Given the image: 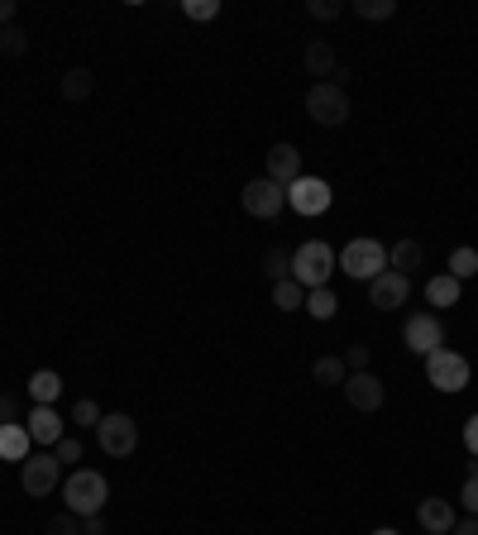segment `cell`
Masks as SVG:
<instances>
[{
    "mask_svg": "<svg viewBox=\"0 0 478 535\" xmlns=\"http://www.w3.org/2000/svg\"><path fill=\"white\" fill-rule=\"evenodd\" d=\"M302 177V153L292 149V144H273L268 149V182H278V187H292Z\"/></svg>",
    "mask_w": 478,
    "mask_h": 535,
    "instance_id": "14",
    "label": "cell"
},
{
    "mask_svg": "<svg viewBox=\"0 0 478 535\" xmlns=\"http://www.w3.org/2000/svg\"><path fill=\"white\" fill-rule=\"evenodd\" d=\"M340 359H345L349 373H364V368H369V359H373V349H369V344H349Z\"/></svg>",
    "mask_w": 478,
    "mask_h": 535,
    "instance_id": "35",
    "label": "cell"
},
{
    "mask_svg": "<svg viewBox=\"0 0 478 535\" xmlns=\"http://www.w3.org/2000/svg\"><path fill=\"white\" fill-rule=\"evenodd\" d=\"M29 450H34V440H29V430H24L20 421L0 426V459H15V464H24V459H29Z\"/></svg>",
    "mask_w": 478,
    "mask_h": 535,
    "instance_id": "16",
    "label": "cell"
},
{
    "mask_svg": "<svg viewBox=\"0 0 478 535\" xmlns=\"http://www.w3.org/2000/svg\"><path fill=\"white\" fill-rule=\"evenodd\" d=\"M335 249H330L326 239H306L302 249L292 254V282H302L306 292L311 287H330V273H335Z\"/></svg>",
    "mask_w": 478,
    "mask_h": 535,
    "instance_id": "2",
    "label": "cell"
},
{
    "mask_svg": "<svg viewBox=\"0 0 478 535\" xmlns=\"http://www.w3.org/2000/svg\"><path fill=\"white\" fill-rule=\"evenodd\" d=\"M96 445H101L110 459H130V454L139 450V421L125 416V411L101 416V426H96Z\"/></svg>",
    "mask_w": 478,
    "mask_h": 535,
    "instance_id": "7",
    "label": "cell"
},
{
    "mask_svg": "<svg viewBox=\"0 0 478 535\" xmlns=\"http://www.w3.org/2000/svg\"><path fill=\"white\" fill-rule=\"evenodd\" d=\"M239 201H244V211L254 215V220H278L283 206H287V192L278 187V182H268V177H254Z\"/></svg>",
    "mask_w": 478,
    "mask_h": 535,
    "instance_id": "10",
    "label": "cell"
},
{
    "mask_svg": "<svg viewBox=\"0 0 478 535\" xmlns=\"http://www.w3.org/2000/svg\"><path fill=\"white\" fill-rule=\"evenodd\" d=\"M29 397H34V407H53V402L63 397V378H58L53 368H39V373L29 378Z\"/></svg>",
    "mask_w": 478,
    "mask_h": 535,
    "instance_id": "18",
    "label": "cell"
},
{
    "mask_svg": "<svg viewBox=\"0 0 478 535\" xmlns=\"http://www.w3.org/2000/svg\"><path fill=\"white\" fill-rule=\"evenodd\" d=\"M464 450L478 459V416H469V426H464Z\"/></svg>",
    "mask_w": 478,
    "mask_h": 535,
    "instance_id": "37",
    "label": "cell"
},
{
    "mask_svg": "<svg viewBox=\"0 0 478 535\" xmlns=\"http://www.w3.org/2000/svg\"><path fill=\"white\" fill-rule=\"evenodd\" d=\"M306 316H316V321H335V311H340V297L330 292V287H311L306 292Z\"/></svg>",
    "mask_w": 478,
    "mask_h": 535,
    "instance_id": "22",
    "label": "cell"
},
{
    "mask_svg": "<svg viewBox=\"0 0 478 535\" xmlns=\"http://www.w3.org/2000/svg\"><path fill=\"white\" fill-rule=\"evenodd\" d=\"M426 301H431V306H455V301H459V278H450V273H435V278L426 282Z\"/></svg>",
    "mask_w": 478,
    "mask_h": 535,
    "instance_id": "23",
    "label": "cell"
},
{
    "mask_svg": "<svg viewBox=\"0 0 478 535\" xmlns=\"http://www.w3.org/2000/svg\"><path fill=\"white\" fill-rule=\"evenodd\" d=\"M416 521H421V531L426 535H450L459 516H455V507H450L445 497H426V502L416 507Z\"/></svg>",
    "mask_w": 478,
    "mask_h": 535,
    "instance_id": "15",
    "label": "cell"
},
{
    "mask_svg": "<svg viewBox=\"0 0 478 535\" xmlns=\"http://www.w3.org/2000/svg\"><path fill=\"white\" fill-rule=\"evenodd\" d=\"M82 535H106V516H82Z\"/></svg>",
    "mask_w": 478,
    "mask_h": 535,
    "instance_id": "38",
    "label": "cell"
},
{
    "mask_svg": "<svg viewBox=\"0 0 478 535\" xmlns=\"http://www.w3.org/2000/svg\"><path fill=\"white\" fill-rule=\"evenodd\" d=\"M335 268L354 282H373L388 268V249L378 239H349L345 249H340V258H335Z\"/></svg>",
    "mask_w": 478,
    "mask_h": 535,
    "instance_id": "3",
    "label": "cell"
},
{
    "mask_svg": "<svg viewBox=\"0 0 478 535\" xmlns=\"http://www.w3.org/2000/svg\"><path fill=\"white\" fill-rule=\"evenodd\" d=\"M402 344L412 349V354H435V349H445V325H440V316H431V311H416V316H407V325H402Z\"/></svg>",
    "mask_w": 478,
    "mask_h": 535,
    "instance_id": "8",
    "label": "cell"
},
{
    "mask_svg": "<svg viewBox=\"0 0 478 535\" xmlns=\"http://www.w3.org/2000/svg\"><path fill=\"white\" fill-rule=\"evenodd\" d=\"M15 24V0H0V29Z\"/></svg>",
    "mask_w": 478,
    "mask_h": 535,
    "instance_id": "40",
    "label": "cell"
},
{
    "mask_svg": "<svg viewBox=\"0 0 478 535\" xmlns=\"http://www.w3.org/2000/svg\"><path fill=\"white\" fill-rule=\"evenodd\" d=\"M263 278L268 282L292 278V254H287V249H268V254H263Z\"/></svg>",
    "mask_w": 478,
    "mask_h": 535,
    "instance_id": "25",
    "label": "cell"
},
{
    "mask_svg": "<svg viewBox=\"0 0 478 535\" xmlns=\"http://www.w3.org/2000/svg\"><path fill=\"white\" fill-rule=\"evenodd\" d=\"M388 268L402 273V278H412L416 268H421V244H416V239H397L392 254H388Z\"/></svg>",
    "mask_w": 478,
    "mask_h": 535,
    "instance_id": "19",
    "label": "cell"
},
{
    "mask_svg": "<svg viewBox=\"0 0 478 535\" xmlns=\"http://www.w3.org/2000/svg\"><path fill=\"white\" fill-rule=\"evenodd\" d=\"M53 454H58V464H63V469H77V459H82V440H77V435H63V440L53 445Z\"/></svg>",
    "mask_w": 478,
    "mask_h": 535,
    "instance_id": "33",
    "label": "cell"
},
{
    "mask_svg": "<svg viewBox=\"0 0 478 535\" xmlns=\"http://www.w3.org/2000/svg\"><path fill=\"white\" fill-rule=\"evenodd\" d=\"M302 63H306V72H311V77H335V48H330V43H321V39H311L306 43V53H302Z\"/></svg>",
    "mask_w": 478,
    "mask_h": 535,
    "instance_id": "17",
    "label": "cell"
},
{
    "mask_svg": "<svg viewBox=\"0 0 478 535\" xmlns=\"http://www.w3.org/2000/svg\"><path fill=\"white\" fill-rule=\"evenodd\" d=\"M459 502H464V516H478V459H469V478H464Z\"/></svg>",
    "mask_w": 478,
    "mask_h": 535,
    "instance_id": "30",
    "label": "cell"
},
{
    "mask_svg": "<svg viewBox=\"0 0 478 535\" xmlns=\"http://www.w3.org/2000/svg\"><path fill=\"white\" fill-rule=\"evenodd\" d=\"M354 15H359V20H392V15H397V0H354Z\"/></svg>",
    "mask_w": 478,
    "mask_h": 535,
    "instance_id": "28",
    "label": "cell"
},
{
    "mask_svg": "<svg viewBox=\"0 0 478 535\" xmlns=\"http://www.w3.org/2000/svg\"><path fill=\"white\" fill-rule=\"evenodd\" d=\"M44 535H82V516H72V512H58V516H48Z\"/></svg>",
    "mask_w": 478,
    "mask_h": 535,
    "instance_id": "32",
    "label": "cell"
},
{
    "mask_svg": "<svg viewBox=\"0 0 478 535\" xmlns=\"http://www.w3.org/2000/svg\"><path fill=\"white\" fill-rule=\"evenodd\" d=\"M24 430H29V440H34V445H44V450H53V445L67 435L63 416H58L53 407H34L29 416H24Z\"/></svg>",
    "mask_w": 478,
    "mask_h": 535,
    "instance_id": "13",
    "label": "cell"
},
{
    "mask_svg": "<svg viewBox=\"0 0 478 535\" xmlns=\"http://www.w3.org/2000/svg\"><path fill=\"white\" fill-rule=\"evenodd\" d=\"M182 15L196 20V24H206V20H216L220 15V0H187V5H182Z\"/></svg>",
    "mask_w": 478,
    "mask_h": 535,
    "instance_id": "34",
    "label": "cell"
},
{
    "mask_svg": "<svg viewBox=\"0 0 478 535\" xmlns=\"http://www.w3.org/2000/svg\"><path fill=\"white\" fill-rule=\"evenodd\" d=\"M306 115L316 120V125H345L349 120V91L335 82H311V91H306Z\"/></svg>",
    "mask_w": 478,
    "mask_h": 535,
    "instance_id": "5",
    "label": "cell"
},
{
    "mask_svg": "<svg viewBox=\"0 0 478 535\" xmlns=\"http://www.w3.org/2000/svg\"><path fill=\"white\" fill-rule=\"evenodd\" d=\"M445 273H450V278H474L478 273V249H455V254H450V268H445Z\"/></svg>",
    "mask_w": 478,
    "mask_h": 535,
    "instance_id": "27",
    "label": "cell"
},
{
    "mask_svg": "<svg viewBox=\"0 0 478 535\" xmlns=\"http://www.w3.org/2000/svg\"><path fill=\"white\" fill-rule=\"evenodd\" d=\"M345 397L354 411H383V402H388V387H383V378H373L369 368L364 373H349L345 378Z\"/></svg>",
    "mask_w": 478,
    "mask_h": 535,
    "instance_id": "11",
    "label": "cell"
},
{
    "mask_svg": "<svg viewBox=\"0 0 478 535\" xmlns=\"http://www.w3.org/2000/svg\"><path fill=\"white\" fill-rule=\"evenodd\" d=\"M407 297H412V278H402V273H392V268H383V273L369 282V301L378 311H397V306H407Z\"/></svg>",
    "mask_w": 478,
    "mask_h": 535,
    "instance_id": "12",
    "label": "cell"
},
{
    "mask_svg": "<svg viewBox=\"0 0 478 535\" xmlns=\"http://www.w3.org/2000/svg\"><path fill=\"white\" fill-rule=\"evenodd\" d=\"M450 535H478V516H464V521H455V531Z\"/></svg>",
    "mask_w": 478,
    "mask_h": 535,
    "instance_id": "39",
    "label": "cell"
},
{
    "mask_svg": "<svg viewBox=\"0 0 478 535\" xmlns=\"http://www.w3.org/2000/svg\"><path fill=\"white\" fill-rule=\"evenodd\" d=\"M63 502H67V512H72V516H101V512H106V502H110L106 473L72 469L63 478Z\"/></svg>",
    "mask_w": 478,
    "mask_h": 535,
    "instance_id": "1",
    "label": "cell"
},
{
    "mask_svg": "<svg viewBox=\"0 0 478 535\" xmlns=\"http://www.w3.org/2000/svg\"><path fill=\"white\" fill-rule=\"evenodd\" d=\"M20 488L29 497H48L63 488V464H58V454L44 450V454H29L20 464Z\"/></svg>",
    "mask_w": 478,
    "mask_h": 535,
    "instance_id": "6",
    "label": "cell"
},
{
    "mask_svg": "<svg viewBox=\"0 0 478 535\" xmlns=\"http://www.w3.org/2000/svg\"><path fill=\"white\" fill-rule=\"evenodd\" d=\"M330 201H335V192H330V182H321V177H297L292 187H287V206L297 215H326Z\"/></svg>",
    "mask_w": 478,
    "mask_h": 535,
    "instance_id": "9",
    "label": "cell"
},
{
    "mask_svg": "<svg viewBox=\"0 0 478 535\" xmlns=\"http://www.w3.org/2000/svg\"><path fill=\"white\" fill-rule=\"evenodd\" d=\"M306 15H311V20H321V24H330V20H340V15H345V5H340V0H306Z\"/></svg>",
    "mask_w": 478,
    "mask_h": 535,
    "instance_id": "31",
    "label": "cell"
},
{
    "mask_svg": "<svg viewBox=\"0 0 478 535\" xmlns=\"http://www.w3.org/2000/svg\"><path fill=\"white\" fill-rule=\"evenodd\" d=\"M10 421H20V402L10 392H0V426H10Z\"/></svg>",
    "mask_w": 478,
    "mask_h": 535,
    "instance_id": "36",
    "label": "cell"
},
{
    "mask_svg": "<svg viewBox=\"0 0 478 535\" xmlns=\"http://www.w3.org/2000/svg\"><path fill=\"white\" fill-rule=\"evenodd\" d=\"M373 535H397V531H392V526H378V531H373Z\"/></svg>",
    "mask_w": 478,
    "mask_h": 535,
    "instance_id": "41",
    "label": "cell"
},
{
    "mask_svg": "<svg viewBox=\"0 0 478 535\" xmlns=\"http://www.w3.org/2000/svg\"><path fill=\"white\" fill-rule=\"evenodd\" d=\"M311 378H316V387H345L349 368H345L340 354H326V359H316V364H311Z\"/></svg>",
    "mask_w": 478,
    "mask_h": 535,
    "instance_id": "21",
    "label": "cell"
},
{
    "mask_svg": "<svg viewBox=\"0 0 478 535\" xmlns=\"http://www.w3.org/2000/svg\"><path fill=\"white\" fill-rule=\"evenodd\" d=\"M469 378H474V368H469V359L464 354H455V349H435V354H426V383L435 387V392H464L469 387Z\"/></svg>",
    "mask_w": 478,
    "mask_h": 535,
    "instance_id": "4",
    "label": "cell"
},
{
    "mask_svg": "<svg viewBox=\"0 0 478 535\" xmlns=\"http://www.w3.org/2000/svg\"><path fill=\"white\" fill-rule=\"evenodd\" d=\"M273 306H278V311H302V306H306V287H302V282H292V278L273 282Z\"/></svg>",
    "mask_w": 478,
    "mask_h": 535,
    "instance_id": "24",
    "label": "cell"
},
{
    "mask_svg": "<svg viewBox=\"0 0 478 535\" xmlns=\"http://www.w3.org/2000/svg\"><path fill=\"white\" fill-rule=\"evenodd\" d=\"M58 91H63V101H87L91 91H96V77H91V67H72V72H63Z\"/></svg>",
    "mask_w": 478,
    "mask_h": 535,
    "instance_id": "20",
    "label": "cell"
},
{
    "mask_svg": "<svg viewBox=\"0 0 478 535\" xmlns=\"http://www.w3.org/2000/svg\"><path fill=\"white\" fill-rule=\"evenodd\" d=\"M101 416H106V411L96 407V402H91V397H82V402H77V407H72V426H82V430H96L101 426Z\"/></svg>",
    "mask_w": 478,
    "mask_h": 535,
    "instance_id": "29",
    "label": "cell"
},
{
    "mask_svg": "<svg viewBox=\"0 0 478 535\" xmlns=\"http://www.w3.org/2000/svg\"><path fill=\"white\" fill-rule=\"evenodd\" d=\"M0 53H5V58H24V53H29V34H24L20 24H5V29H0Z\"/></svg>",
    "mask_w": 478,
    "mask_h": 535,
    "instance_id": "26",
    "label": "cell"
}]
</instances>
